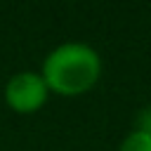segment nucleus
<instances>
[{
    "label": "nucleus",
    "instance_id": "obj_3",
    "mask_svg": "<svg viewBox=\"0 0 151 151\" xmlns=\"http://www.w3.org/2000/svg\"><path fill=\"white\" fill-rule=\"evenodd\" d=\"M118 151H151V132L146 130H132L125 134V139L120 142Z\"/></svg>",
    "mask_w": 151,
    "mask_h": 151
},
{
    "label": "nucleus",
    "instance_id": "obj_1",
    "mask_svg": "<svg viewBox=\"0 0 151 151\" xmlns=\"http://www.w3.org/2000/svg\"><path fill=\"white\" fill-rule=\"evenodd\" d=\"M40 76L50 92L78 97L97 85L101 76V57L85 42H61L45 57Z\"/></svg>",
    "mask_w": 151,
    "mask_h": 151
},
{
    "label": "nucleus",
    "instance_id": "obj_2",
    "mask_svg": "<svg viewBox=\"0 0 151 151\" xmlns=\"http://www.w3.org/2000/svg\"><path fill=\"white\" fill-rule=\"evenodd\" d=\"M50 87L38 71H19L5 83V104L17 113H33L45 106Z\"/></svg>",
    "mask_w": 151,
    "mask_h": 151
}]
</instances>
